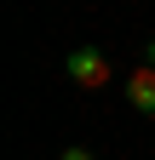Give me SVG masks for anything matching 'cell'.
<instances>
[{
	"label": "cell",
	"instance_id": "6da1fadb",
	"mask_svg": "<svg viewBox=\"0 0 155 160\" xmlns=\"http://www.w3.org/2000/svg\"><path fill=\"white\" fill-rule=\"evenodd\" d=\"M63 74H69L81 92H104L109 80H115V63H109L98 46H75V52L63 57Z\"/></svg>",
	"mask_w": 155,
	"mask_h": 160
},
{
	"label": "cell",
	"instance_id": "7a4b0ae2",
	"mask_svg": "<svg viewBox=\"0 0 155 160\" xmlns=\"http://www.w3.org/2000/svg\"><path fill=\"white\" fill-rule=\"evenodd\" d=\"M126 103L138 109V114H149V120H155V69H149V63L126 74Z\"/></svg>",
	"mask_w": 155,
	"mask_h": 160
},
{
	"label": "cell",
	"instance_id": "3957f363",
	"mask_svg": "<svg viewBox=\"0 0 155 160\" xmlns=\"http://www.w3.org/2000/svg\"><path fill=\"white\" fill-rule=\"evenodd\" d=\"M57 160H98V154H92V149H63Z\"/></svg>",
	"mask_w": 155,
	"mask_h": 160
},
{
	"label": "cell",
	"instance_id": "277c9868",
	"mask_svg": "<svg viewBox=\"0 0 155 160\" xmlns=\"http://www.w3.org/2000/svg\"><path fill=\"white\" fill-rule=\"evenodd\" d=\"M144 63H149V69H155V34H149V46H144Z\"/></svg>",
	"mask_w": 155,
	"mask_h": 160
}]
</instances>
